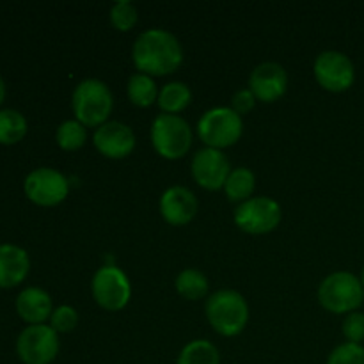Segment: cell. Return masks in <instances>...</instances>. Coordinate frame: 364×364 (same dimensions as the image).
<instances>
[{"instance_id": "21", "label": "cell", "mask_w": 364, "mask_h": 364, "mask_svg": "<svg viewBox=\"0 0 364 364\" xmlns=\"http://www.w3.org/2000/svg\"><path fill=\"white\" fill-rule=\"evenodd\" d=\"M176 364H220V355L212 341L194 340L181 348Z\"/></svg>"}, {"instance_id": "31", "label": "cell", "mask_w": 364, "mask_h": 364, "mask_svg": "<svg viewBox=\"0 0 364 364\" xmlns=\"http://www.w3.org/2000/svg\"><path fill=\"white\" fill-rule=\"evenodd\" d=\"M361 284H363V288H364V269H363V274H361Z\"/></svg>"}, {"instance_id": "22", "label": "cell", "mask_w": 364, "mask_h": 364, "mask_svg": "<svg viewBox=\"0 0 364 364\" xmlns=\"http://www.w3.org/2000/svg\"><path fill=\"white\" fill-rule=\"evenodd\" d=\"M128 98L137 107H149L159 100V89H156L153 77L146 73H134L127 85Z\"/></svg>"}, {"instance_id": "19", "label": "cell", "mask_w": 364, "mask_h": 364, "mask_svg": "<svg viewBox=\"0 0 364 364\" xmlns=\"http://www.w3.org/2000/svg\"><path fill=\"white\" fill-rule=\"evenodd\" d=\"M192 100V92L183 82H169L159 92V107L164 114H178L187 109Z\"/></svg>"}, {"instance_id": "17", "label": "cell", "mask_w": 364, "mask_h": 364, "mask_svg": "<svg viewBox=\"0 0 364 364\" xmlns=\"http://www.w3.org/2000/svg\"><path fill=\"white\" fill-rule=\"evenodd\" d=\"M16 311L25 322H28L31 326H38L52 316V299L41 288L28 287L21 290L16 297Z\"/></svg>"}, {"instance_id": "25", "label": "cell", "mask_w": 364, "mask_h": 364, "mask_svg": "<svg viewBox=\"0 0 364 364\" xmlns=\"http://www.w3.org/2000/svg\"><path fill=\"white\" fill-rule=\"evenodd\" d=\"M139 20V11L137 7L134 6L128 0H121V2H116L112 7H110V23L121 32H127L137 23Z\"/></svg>"}, {"instance_id": "27", "label": "cell", "mask_w": 364, "mask_h": 364, "mask_svg": "<svg viewBox=\"0 0 364 364\" xmlns=\"http://www.w3.org/2000/svg\"><path fill=\"white\" fill-rule=\"evenodd\" d=\"M50 322H52L50 327L55 333H71L78 323V313L73 306H59V308L53 309Z\"/></svg>"}, {"instance_id": "13", "label": "cell", "mask_w": 364, "mask_h": 364, "mask_svg": "<svg viewBox=\"0 0 364 364\" xmlns=\"http://www.w3.org/2000/svg\"><path fill=\"white\" fill-rule=\"evenodd\" d=\"M95 148L107 159L119 160L130 155L135 148V134L121 121H107L96 128L92 135Z\"/></svg>"}, {"instance_id": "29", "label": "cell", "mask_w": 364, "mask_h": 364, "mask_svg": "<svg viewBox=\"0 0 364 364\" xmlns=\"http://www.w3.org/2000/svg\"><path fill=\"white\" fill-rule=\"evenodd\" d=\"M256 96L252 95L251 89H240L233 95L231 98V109L238 114V116H244V114L251 112L255 109Z\"/></svg>"}, {"instance_id": "4", "label": "cell", "mask_w": 364, "mask_h": 364, "mask_svg": "<svg viewBox=\"0 0 364 364\" xmlns=\"http://www.w3.org/2000/svg\"><path fill=\"white\" fill-rule=\"evenodd\" d=\"M318 301L327 311L334 315L358 311L364 302V288L361 279L350 272H333L320 283Z\"/></svg>"}, {"instance_id": "20", "label": "cell", "mask_w": 364, "mask_h": 364, "mask_svg": "<svg viewBox=\"0 0 364 364\" xmlns=\"http://www.w3.org/2000/svg\"><path fill=\"white\" fill-rule=\"evenodd\" d=\"M176 290L187 301H199L208 295L210 284L205 274L198 269H185L176 277Z\"/></svg>"}, {"instance_id": "23", "label": "cell", "mask_w": 364, "mask_h": 364, "mask_svg": "<svg viewBox=\"0 0 364 364\" xmlns=\"http://www.w3.org/2000/svg\"><path fill=\"white\" fill-rule=\"evenodd\" d=\"M27 134V119L14 109L0 110V142L14 144Z\"/></svg>"}, {"instance_id": "9", "label": "cell", "mask_w": 364, "mask_h": 364, "mask_svg": "<svg viewBox=\"0 0 364 364\" xmlns=\"http://www.w3.org/2000/svg\"><path fill=\"white\" fill-rule=\"evenodd\" d=\"M16 352L25 364H50L59 354V336L45 323L28 326L18 336Z\"/></svg>"}, {"instance_id": "1", "label": "cell", "mask_w": 364, "mask_h": 364, "mask_svg": "<svg viewBox=\"0 0 364 364\" xmlns=\"http://www.w3.org/2000/svg\"><path fill=\"white\" fill-rule=\"evenodd\" d=\"M132 57L139 73L149 77H164L183 63V50L174 34L166 28H148L137 36L132 48Z\"/></svg>"}, {"instance_id": "2", "label": "cell", "mask_w": 364, "mask_h": 364, "mask_svg": "<svg viewBox=\"0 0 364 364\" xmlns=\"http://www.w3.org/2000/svg\"><path fill=\"white\" fill-rule=\"evenodd\" d=\"M205 311L210 326L223 336H237L247 326L249 306L237 290H217L206 299Z\"/></svg>"}, {"instance_id": "24", "label": "cell", "mask_w": 364, "mask_h": 364, "mask_svg": "<svg viewBox=\"0 0 364 364\" xmlns=\"http://www.w3.org/2000/svg\"><path fill=\"white\" fill-rule=\"evenodd\" d=\"M87 132L85 127L77 119H68L59 124L55 134V141L64 151H77L85 144Z\"/></svg>"}, {"instance_id": "7", "label": "cell", "mask_w": 364, "mask_h": 364, "mask_svg": "<svg viewBox=\"0 0 364 364\" xmlns=\"http://www.w3.org/2000/svg\"><path fill=\"white\" fill-rule=\"evenodd\" d=\"M91 291L96 304L107 311H119L130 302V279L119 267L105 265L92 276Z\"/></svg>"}, {"instance_id": "11", "label": "cell", "mask_w": 364, "mask_h": 364, "mask_svg": "<svg viewBox=\"0 0 364 364\" xmlns=\"http://www.w3.org/2000/svg\"><path fill=\"white\" fill-rule=\"evenodd\" d=\"M25 194L32 203L41 206H55L66 199L70 183L66 176L52 167H39L25 178Z\"/></svg>"}, {"instance_id": "8", "label": "cell", "mask_w": 364, "mask_h": 364, "mask_svg": "<svg viewBox=\"0 0 364 364\" xmlns=\"http://www.w3.org/2000/svg\"><path fill=\"white\" fill-rule=\"evenodd\" d=\"M281 206L276 199L251 198L235 208V224L249 235H265L276 230L281 223Z\"/></svg>"}, {"instance_id": "15", "label": "cell", "mask_w": 364, "mask_h": 364, "mask_svg": "<svg viewBox=\"0 0 364 364\" xmlns=\"http://www.w3.org/2000/svg\"><path fill=\"white\" fill-rule=\"evenodd\" d=\"M198 199L187 187H171L160 198V213L171 226H185L198 213Z\"/></svg>"}, {"instance_id": "18", "label": "cell", "mask_w": 364, "mask_h": 364, "mask_svg": "<svg viewBox=\"0 0 364 364\" xmlns=\"http://www.w3.org/2000/svg\"><path fill=\"white\" fill-rule=\"evenodd\" d=\"M256 187V176L249 167H237L231 169L226 183H224V192L228 199L235 203H244L251 199L252 192Z\"/></svg>"}, {"instance_id": "14", "label": "cell", "mask_w": 364, "mask_h": 364, "mask_svg": "<svg viewBox=\"0 0 364 364\" xmlns=\"http://www.w3.org/2000/svg\"><path fill=\"white\" fill-rule=\"evenodd\" d=\"M288 75L281 64L262 63L252 70L249 77V89L256 100L265 103H272L279 100L287 92Z\"/></svg>"}, {"instance_id": "5", "label": "cell", "mask_w": 364, "mask_h": 364, "mask_svg": "<svg viewBox=\"0 0 364 364\" xmlns=\"http://www.w3.org/2000/svg\"><path fill=\"white\" fill-rule=\"evenodd\" d=\"M244 132V121L231 107H213L206 110L198 121V135L206 148L220 149L230 148Z\"/></svg>"}, {"instance_id": "3", "label": "cell", "mask_w": 364, "mask_h": 364, "mask_svg": "<svg viewBox=\"0 0 364 364\" xmlns=\"http://www.w3.org/2000/svg\"><path fill=\"white\" fill-rule=\"evenodd\" d=\"M71 107L77 121L84 127H102L112 112V91L98 78H85L75 87Z\"/></svg>"}, {"instance_id": "12", "label": "cell", "mask_w": 364, "mask_h": 364, "mask_svg": "<svg viewBox=\"0 0 364 364\" xmlns=\"http://www.w3.org/2000/svg\"><path fill=\"white\" fill-rule=\"evenodd\" d=\"M192 176L206 191H219L224 188L228 176L231 173L230 160L220 149L205 148L199 149L192 159Z\"/></svg>"}, {"instance_id": "30", "label": "cell", "mask_w": 364, "mask_h": 364, "mask_svg": "<svg viewBox=\"0 0 364 364\" xmlns=\"http://www.w3.org/2000/svg\"><path fill=\"white\" fill-rule=\"evenodd\" d=\"M4 95H6V84H4L2 77H0V103H2V100H4Z\"/></svg>"}, {"instance_id": "26", "label": "cell", "mask_w": 364, "mask_h": 364, "mask_svg": "<svg viewBox=\"0 0 364 364\" xmlns=\"http://www.w3.org/2000/svg\"><path fill=\"white\" fill-rule=\"evenodd\" d=\"M327 364H364V347L361 343H341L327 358Z\"/></svg>"}, {"instance_id": "28", "label": "cell", "mask_w": 364, "mask_h": 364, "mask_svg": "<svg viewBox=\"0 0 364 364\" xmlns=\"http://www.w3.org/2000/svg\"><path fill=\"white\" fill-rule=\"evenodd\" d=\"M343 334L350 343H361L364 340V313H348L343 320Z\"/></svg>"}, {"instance_id": "6", "label": "cell", "mask_w": 364, "mask_h": 364, "mask_svg": "<svg viewBox=\"0 0 364 364\" xmlns=\"http://www.w3.org/2000/svg\"><path fill=\"white\" fill-rule=\"evenodd\" d=\"M151 144L164 159H181L192 144L191 124L178 114H159L151 123Z\"/></svg>"}, {"instance_id": "10", "label": "cell", "mask_w": 364, "mask_h": 364, "mask_svg": "<svg viewBox=\"0 0 364 364\" xmlns=\"http://www.w3.org/2000/svg\"><path fill=\"white\" fill-rule=\"evenodd\" d=\"M313 73L316 82L331 92L347 91L355 80V68L350 57L336 50H326L320 53L313 64Z\"/></svg>"}, {"instance_id": "16", "label": "cell", "mask_w": 364, "mask_h": 364, "mask_svg": "<svg viewBox=\"0 0 364 364\" xmlns=\"http://www.w3.org/2000/svg\"><path fill=\"white\" fill-rule=\"evenodd\" d=\"M28 255L25 249L13 244L0 245V287L11 288L20 284L27 277Z\"/></svg>"}]
</instances>
